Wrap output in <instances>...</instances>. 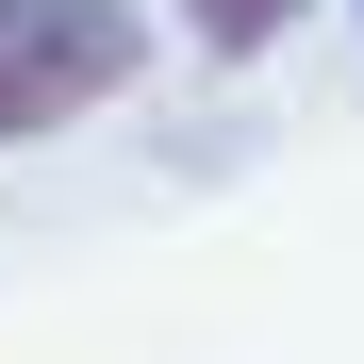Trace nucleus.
<instances>
[{"instance_id": "nucleus-2", "label": "nucleus", "mask_w": 364, "mask_h": 364, "mask_svg": "<svg viewBox=\"0 0 364 364\" xmlns=\"http://www.w3.org/2000/svg\"><path fill=\"white\" fill-rule=\"evenodd\" d=\"M182 17H199V50H265V33L315 17V0H182Z\"/></svg>"}, {"instance_id": "nucleus-1", "label": "nucleus", "mask_w": 364, "mask_h": 364, "mask_svg": "<svg viewBox=\"0 0 364 364\" xmlns=\"http://www.w3.org/2000/svg\"><path fill=\"white\" fill-rule=\"evenodd\" d=\"M133 67H149L133 0H0V149H17V133H67V116H100Z\"/></svg>"}]
</instances>
